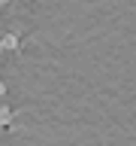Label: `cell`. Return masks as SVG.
Masks as SVG:
<instances>
[{"instance_id":"6da1fadb","label":"cell","mask_w":136,"mask_h":146,"mask_svg":"<svg viewBox=\"0 0 136 146\" xmlns=\"http://www.w3.org/2000/svg\"><path fill=\"white\" fill-rule=\"evenodd\" d=\"M0 49H3V52H6V49L15 52V49H18V36L15 34H3V36H0Z\"/></svg>"},{"instance_id":"7a4b0ae2","label":"cell","mask_w":136,"mask_h":146,"mask_svg":"<svg viewBox=\"0 0 136 146\" xmlns=\"http://www.w3.org/2000/svg\"><path fill=\"white\" fill-rule=\"evenodd\" d=\"M9 122H12V110L0 104V128H9Z\"/></svg>"},{"instance_id":"3957f363","label":"cell","mask_w":136,"mask_h":146,"mask_svg":"<svg viewBox=\"0 0 136 146\" xmlns=\"http://www.w3.org/2000/svg\"><path fill=\"white\" fill-rule=\"evenodd\" d=\"M0 98H6V85L3 82H0Z\"/></svg>"},{"instance_id":"277c9868","label":"cell","mask_w":136,"mask_h":146,"mask_svg":"<svg viewBox=\"0 0 136 146\" xmlns=\"http://www.w3.org/2000/svg\"><path fill=\"white\" fill-rule=\"evenodd\" d=\"M6 3H12V0H0V6H6Z\"/></svg>"}]
</instances>
